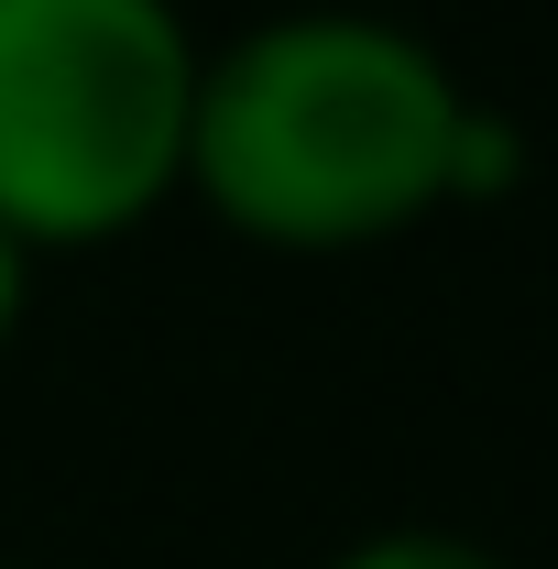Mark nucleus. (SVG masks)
I'll list each match as a JSON object with an SVG mask.
<instances>
[{
  "label": "nucleus",
  "instance_id": "obj_1",
  "mask_svg": "<svg viewBox=\"0 0 558 569\" xmlns=\"http://www.w3.org/2000/svg\"><path fill=\"white\" fill-rule=\"evenodd\" d=\"M460 67L395 11H263L209 44L187 198L263 252H372L449 209Z\"/></svg>",
  "mask_w": 558,
  "mask_h": 569
},
{
  "label": "nucleus",
  "instance_id": "obj_2",
  "mask_svg": "<svg viewBox=\"0 0 558 569\" xmlns=\"http://www.w3.org/2000/svg\"><path fill=\"white\" fill-rule=\"evenodd\" d=\"M198 67L176 0H0V230L44 263L187 198Z\"/></svg>",
  "mask_w": 558,
  "mask_h": 569
},
{
  "label": "nucleus",
  "instance_id": "obj_3",
  "mask_svg": "<svg viewBox=\"0 0 558 569\" xmlns=\"http://www.w3.org/2000/svg\"><path fill=\"white\" fill-rule=\"evenodd\" d=\"M515 187H526V121L492 110V99H471V121L449 142V209H492Z\"/></svg>",
  "mask_w": 558,
  "mask_h": 569
},
{
  "label": "nucleus",
  "instance_id": "obj_4",
  "mask_svg": "<svg viewBox=\"0 0 558 569\" xmlns=\"http://www.w3.org/2000/svg\"><path fill=\"white\" fill-rule=\"evenodd\" d=\"M318 569H504L482 537H460V526H372V537H350L340 559Z\"/></svg>",
  "mask_w": 558,
  "mask_h": 569
},
{
  "label": "nucleus",
  "instance_id": "obj_5",
  "mask_svg": "<svg viewBox=\"0 0 558 569\" xmlns=\"http://www.w3.org/2000/svg\"><path fill=\"white\" fill-rule=\"evenodd\" d=\"M22 318H33V252H22V241L0 230V351L22 340Z\"/></svg>",
  "mask_w": 558,
  "mask_h": 569
},
{
  "label": "nucleus",
  "instance_id": "obj_6",
  "mask_svg": "<svg viewBox=\"0 0 558 569\" xmlns=\"http://www.w3.org/2000/svg\"><path fill=\"white\" fill-rule=\"evenodd\" d=\"M0 569H11V559H0Z\"/></svg>",
  "mask_w": 558,
  "mask_h": 569
}]
</instances>
